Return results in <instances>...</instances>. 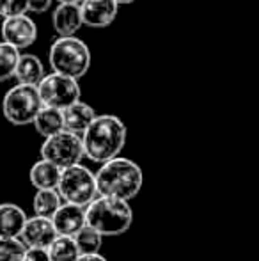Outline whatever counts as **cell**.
I'll use <instances>...</instances> for the list:
<instances>
[{
    "label": "cell",
    "mask_w": 259,
    "mask_h": 261,
    "mask_svg": "<svg viewBox=\"0 0 259 261\" xmlns=\"http://www.w3.org/2000/svg\"><path fill=\"white\" fill-rule=\"evenodd\" d=\"M126 124L114 114H101L94 117L93 123L82 134L83 155L91 162L103 164L119 156L126 144Z\"/></svg>",
    "instance_id": "6da1fadb"
},
{
    "label": "cell",
    "mask_w": 259,
    "mask_h": 261,
    "mask_svg": "<svg viewBox=\"0 0 259 261\" xmlns=\"http://www.w3.org/2000/svg\"><path fill=\"white\" fill-rule=\"evenodd\" d=\"M94 176L98 196L118 197L125 201L135 199L144 185V172L140 165L125 156H116L100 164Z\"/></svg>",
    "instance_id": "7a4b0ae2"
},
{
    "label": "cell",
    "mask_w": 259,
    "mask_h": 261,
    "mask_svg": "<svg viewBox=\"0 0 259 261\" xmlns=\"http://www.w3.org/2000/svg\"><path fill=\"white\" fill-rule=\"evenodd\" d=\"M85 220L103 237H118L126 233L133 224V210L130 201L98 196L93 203L87 204Z\"/></svg>",
    "instance_id": "3957f363"
},
{
    "label": "cell",
    "mask_w": 259,
    "mask_h": 261,
    "mask_svg": "<svg viewBox=\"0 0 259 261\" xmlns=\"http://www.w3.org/2000/svg\"><path fill=\"white\" fill-rule=\"evenodd\" d=\"M48 62L52 71L80 80L89 73L93 54L78 36H57L48 50Z\"/></svg>",
    "instance_id": "277c9868"
},
{
    "label": "cell",
    "mask_w": 259,
    "mask_h": 261,
    "mask_svg": "<svg viewBox=\"0 0 259 261\" xmlns=\"http://www.w3.org/2000/svg\"><path fill=\"white\" fill-rule=\"evenodd\" d=\"M43 107L38 86L31 84H18L11 87L2 100V114L14 126H27L32 124Z\"/></svg>",
    "instance_id": "5b68a950"
},
{
    "label": "cell",
    "mask_w": 259,
    "mask_h": 261,
    "mask_svg": "<svg viewBox=\"0 0 259 261\" xmlns=\"http://www.w3.org/2000/svg\"><path fill=\"white\" fill-rule=\"evenodd\" d=\"M64 203L87 206L98 197L96 176L91 169L82 164L69 165L61 172L59 185H57Z\"/></svg>",
    "instance_id": "8992f818"
},
{
    "label": "cell",
    "mask_w": 259,
    "mask_h": 261,
    "mask_svg": "<svg viewBox=\"0 0 259 261\" xmlns=\"http://www.w3.org/2000/svg\"><path fill=\"white\" fill-rule=\"evenodd\" d=\"M41 158L50 160L52 164L59 165L61 169H66L69 165L80 164L83 155L82 135L73 134L69 130H61L57 134L50 135L41 144Z\"/></svg>",
    "instance_id": "52a82bcc"
},
{
    "label": "cell",
    "mask_w": 259,
    "mask_h": 261,
    "mask_svg": "<svg viewBox=\"0 0 259 261\" xmlns=\"http://www.w3.org/2000/svg\"><path fill=\"white\" fill-rule=\"evenodd\" d=\"M39 96L43 100V105L53 107V109L64 110L66 107L73 105L80 100L82 89L76 79H71L68 75L61 73H46L43 80L38 84Z\"/></svg>",
    "instance_id": "ba28073f"
},
{
    "label": "cell",
    "mask_w": 259,
    "mask_h": 261,
    "mask_svg": "<svg viewBox=\"0 0 259 261\" xmlns=\"http://www.w3.org/2000/svg\"><path fill=\"white\" fill-rule=\"evenodd\" d=\"M2 39L18 50H27L38 39V25L28 16V13L16 14V16L2 18L0 25Z\"/></svg>",
    "instance_id": "9c48e42d"
},
{
    "label": "cell",
    "mask_w": 259,
    "mask_h": 261,
    "mask_svg": "<svg viewBox=\"0 0 259 261\" xmlns=\"http://www.w3.org/2000/svg\"><path fill=\"white\" fill-rule=\"evenodd\" d=\"M59 237L55 226L52 222V217L34 215L27 219L23 229L20 233V240L25 244V247H41L48 249L52 242Z\"/></svg>",
    "instance_id": "30bf717a"
},
{
    "label": "cell",
    "mask_w": 259,
    "mask_h": 261,
    "mask_svg": "<svg viewBox=\"0 0 259 261\" xmlns=\"http://www.w3.org/2000/svg\"><path fill=\"white\" fill-rule=\"evenodd\" d=\"M80 13L85 27L105 29L114 23L119 13V4L116 0H82Z\"/></svg>",
    "instance_id": "8fae6325"
},
{
    "label": "cell",
    "mask_w": 259,
    "mask_h": 261,
    "mask_svg": "<svg viewBox=\"0 0 259 261\" xmlns=\"http://www.w3.org/2000/svg\"><path fill=\"white\" fill-rule=\"evenodd\" d=\"M85 208L80 204L63 203L55 213L52 215V222L55 226L57 233L64 237H75L80 229L87 224L85 220Z\"/></svg>",
    "instance_id": "7c38bea8"
},
{
    "label": "cell",
    "mask_w": 259,
    "mask_h": 261,
    "mask_svg": "<svg viewBox=\"0 0 259 261\" xmlns=\"http://www.w3.org/2000/svg\"><path fill=\"white\" fill-rule=\"evenodd\" d=\"M52 25L57 36H76L83 27L80 4H57L52 13Z\"/></svg>",
    "instance_id": "4fadbf2b"
},
{
    "label": "cell",
    "mask_w": 259,
    "mask_h": 261,
    "mask_svg": "<svg viewBox=\"0 0 259 261\" xmlns=\"http://www.w3.org/2000/svg\"><path fill=\"white\" fill-rule=\"evenodd\" d=\"M96 116L98 114H96V110H94V107H91L89 103H85V101H82V100L75 101L73 105L66 107L63 110L64 130L82 135Z\"/></svg>",
    "instance_id": "5bb4252c"
},
{
    "label": "cell",
    "mask_w": 259,
    "mask_h": 261,
    "mask_svg": "<svg viewBox=\"0 0 259 261\" xmlns=\"http://www.w3.org/2000/svg\"><path fill=\"white\" fill-rule=\"evenodd\" d=\"M28 217L23 208L14 203L0 204V238H20Z\"/></svg>",
    "instance_id": "9a60e30c"
},
{
    "label": "cell",
    "mask_w": 259,
    "mask_h": 261,
    "mask_svg": "<svg viewBox=\"0 0 259 261\" xmlns=\"http://www.w3.org/2000/svg\"><path fill=\"white\" fill-rule=\"evenodd\" d=\"M61 172L63 169L59 165L52 164L50 160H38L28 171V179H31V185L34 187L36 190L41 189H57L61 179Z\"/></svg>",
    "instance_id": "2e32d148"
},
{
    "label": "cell",
    "mask_w": 259,
    "mask_h": 261,
    "mask_svg": "<svg viewBox=\"0 0 259 261\" xmlns=\"http://www.w3.org/2000/svg\"><path fill=\"white\" fill-rule=\"evenodd\" d=\"M45 64L36 54H21L18 61L16 71H14V80L18 84H31L38 86L45 76Z\"/></svg>",
    "instance_id": "e0dca14e"
},
{
    "label": "cell",
    "mask_w": 259,
    "mask_h": 261,
    "mask_svg": "<svg viewBox=\"0 0 259 261\" xmlns=\"http://www.w3.org/2000/svg\"><path fill=\"white\" fill-rule=\"evenodd\" d=\"M32 124H34L36 132H38L41 137H45V139L50 137V135L64 130L63 110L53 109V107H48V105H43Z\"/></svg>",
    "instance_id": "ac0fdd59"
},
{
    "label": "cell",
    "mask_w": 259,
    "mask_h": 261,
    "mask_svg": "<svg viewBox=\"0 0 259 261\" xmlns=\"http://www.w3.org/2000/svg\"><path fill=\"white\" fill-rule=\"evenodd\" d=\"M63 203L64 201L57 189H41L36 190L34 199H32V210L36 215L52 217Z\"/></svg>",
    "instance_id": "d6986e66"
},
{
    "label": "cell",
    "mask_w": 259,
    "mask_h": 261,
    "mask_svg": "<svg viewBox=\"0 0 259 261\" xmlns=\"http://www.w3.org/2000/svg\"><path fill=\"white\" fill-rule=\"evenodd\" d=\"M48 254L52 261H76L80 256V249L73 237L59 234L48 247Z\"/></svg>",
    "instance_id": "ffe728a7"
},
{
    "label": "cell",
    "mask_w": 259,
    "mask_h": 261,
    "mask_svg": "<svg viewBox=\"0 0 259 261\" xmlns=\"http://www.w3.org/2000/svg\"><path fill=\"white\" fill-rule=\"evenodd\" d=\"M20 55L21 50H18L16 46L9 45L4 39L0 41V82H7V80L14 79Z\"/></svg>",
    "instance_id": "44dd1931"
},
{
    "label": "cell",
    "mask_w": 259,
    "mask_h": 261,
    "mask_svg": "<svg viewBox=\"0 0 259 261\" xmlns=\"http://www.w3.org/2000/svg\"><path fill=\"white\" fill-rule=\"evenodd\" d=\"M73 238L78 245L80 254H94V252H100L103 247V234L89 224H85Z\"/></svg>",
    "instance_id": "7402d4cb"
},
{
    "label": "cell",
    "mask_w": 259,
    "mask_h": 261,
    "mask_svg": "<svg viewBox=\"0 0 259 261\" xmlns=\"http://www.w3.org/2000/svg\"><path fill=\"white\" fill-rule=\"evenodd\" d=\"M25 251L20 238H0V261H23Z\"/></svg>",
    "instance_id": "603a6c76"
},
{
    "label": "cell",
    "mask_w": 259,
    "mask_h": 261,
    "mask_svg": "<svg viewBox=\"0 0 259 261\" xmlns=\"http://www.w3.org/2000/svg\"><path fill=\"white\" fill-rule=\"evenodd\" d=\"M28 13V0H0V18Z\"/></svg>",
    "instance_id": "cb8c5ba5"
},
{
    "label": "cell",
    "mask_w": 259,
    "mask_h": 261,
    "mask_svg": "<svg viewBox=\"0 0 259 261\" xmlns=\"http://www.w3.org/2000/svg\"><path fill=\"white\" fill-rule=\"evenodd\" d=\"M23 261H52L48 254V249L41 247H27Z\"/></svg>",
    "instance_id": "d4e9b609"
},
{
    "label": "cell",
    "mask_w": 259,
    "mask_h": 261,
    "mask_svg": "<svg viewBox=\"0 0 259 261\" xmlns=\"http://www.w3.org/2000/svg\"><path fill=\"white\" fill-rule=\"evenodd\" d=\"M55 0H28V13L43 14L53 6Z\"/></svg>",
    "instance_id": "484cf974"
},
{
    "label": "cell",
    "mask_w": 259,
    "mask_h": 261,
    "mask_svg": "<svg viewBox=\"0 0 259 261\" xmlns=\"http://www.w3.org/2000/svg\"><path fill=\"white\" fill-rule=\"evenodd\" d=\"M76 261H108L105 256H101V252H94V254H80Z\"/></svg>",
    "instance_id": "4316f807"
},
{
    "label": "cell",
    "mask_w": 259,
    "mask_h": 261,
    "mask_svg": "<svg viewBox=\"0 0 259 261\" xmlns=\"http://www.w3.org/2000/svg\"><path fill=\"white\" fill-rule=\"evenodd\" d=\"M57 4H80L82 0H55Z\"/></svg>",
    "instance_id": "83f0119b"
},
{
    "label": "cell",
    "mask_w": 259,
    "mask_h": 261,
    "mask_svg": "<svg viewBox=\"0 0 259 261\" xmlns=\"http://www.w3.org/2000/svg\"><path fill=\"white\" fill-rule=\"evenodd\" d=\"M116 2H118L119 6H128V4H133V2H137V0H116Z\"/></svg>",
    "instance_id": "f1b7e54d"
}]
</instances>
